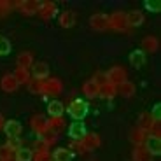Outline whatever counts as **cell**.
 <instances>
[{"mask_svg":"<svg viewBox=\"0 0 161 161\" xmlns=\"http://www.w3.org/2000/svg\"><path fill=\"white\" fill-rule=\"evenodd\" d=\"M88 110H89L88 103H86L84 100H79V98H75L74 102H70V105H69V109H67V112H69V116L72 117V119L80 121V119H84V117H86Z\"/></svg>","mask_w":161,"mask_h":161,"instance_id":"6da1fadb","label":"cell"},{"mask_svg":"<svg viewBox=\"0 0 161 161\" xmlns=\"http://www.w3.org/2000/svg\"><path fill=\"white\" fill-rule=\"evenodd\" d=\"M109 28L116 30V32H125L128 28V21H126V12L116 11L109 16Z\"/></svg>","mask_w":161,"mask_h":161,"instance_id":"7a4b0ae2","label":"cell"},{"mask_svg":"<svg viewBox=\"0 0 161 161\" xmlns=\"http://www.w3.org/2000/svg\"><path fill=\"white\" fill-rule=\"evenodd\" d=\"M12 5H14L21 14H25V16H33V14L39 12L40 2H37V0H19V2H16V4H12Z\"/></svg>","mask_w":161,"mask_h":161,"instance_id":"3957f363","label":"cell"},{"mask_svg":"<svg viewBox=\"0 0 161 161\" xmlns=\"http://www.w3.org/2000/svg\"><path fill=\"white\" fill-rule=\"evenodd\" d=\"M61 89H63V84H61L60 79H46V80H42V95H44V97H47V95L56 97V95L61 93Z\"/></svg>","mask_w":161,"mask_h":161,"instance_id":"277c9868","label":"cell"},{"mask_svg":"<svg viewBox=\"0 0 161 161\" xmlns=\"http://www.w3.org/2000/svg\"><path fill=\"white\" fill-rule=\"evenodd\" d=\"M105 77H107V82L117 86V84H121V82H125L126 80V70H125V67L116 65V67H112L109 72L105 74Z\"/></svg>","mask_w":161,"mask_h":161,"instance_id":"5b68a950","label":"cell"},{"mask_svg":"<svg viewBox=\"0 0 161 161\" xmlns=\"http://www.w3.org/2000/svg\"><path fill=\"white\" fill-rule=\"evenodd\" d=\"M89 26L97 32H103V30L109 28V16L103 14V12H97L89 18Z\"/></svg>","mask_w":161,"mask_h":161,"instance_id":"8992f818","label":"cell"},{"mask_svg":"<svg viewBox=\"0 0 161 161\" xmlns=\"http://www.w3.org/2000/svg\"><path fill=\"white\" fill-rule=\"evenodd\" d=\"M30 126H32L33 131L40 137V135H44L46 131H49V119H46L42 114H37V116H33L32 119H30Z\"/></svg>","mask_w":161,"mask_h":161,"instance_id":"52a82bcc","label":"cell"},{"mask_svg":"<svg viewBox=\"0 0 161 161\" xmlns=\"http://www.w3.org/2000/svg\"><path fill=\"white\" fill-rule=\"evenodd\" d=\"M58 12V7L54 2H40V7H39V16L42 19H53V18L56 16Z\"/></svg>","mask_w":161,"mask_h":161,"instance_id":"ba28073f","label":"cell"},{"mask_svg":"<svg viewBox=\"0 0 161 161\" xmlns=\"http://www.w3.org/2000/svg\"><path fill=\"white\" fill-rule=\"evenodd\" d=\"M80 144L84 147V151H95L100 147L102 144V138L98 137L97 133H86L84 137L80 138Z\"/></svg>","mask_w":161,"mask_h":161,"instance_id":"9c48e42d","label":"cell"},{"mask_svg":"<svg viewBox=\"0 0 161 161\" xmlns=\"http://www.w3.org/2000/svg\"><path fill=\"white\" fill-rule=\"evenodd\" d=\"M144 147L149 151L153 156H159L161 154V137H153V135H147V138L144 140Z\"/></svg>","mask_w":161,"mask_h":161,"instance_id":"30bf717a","label":"cell"},{"mask_svg":"<svg viewBox=\"0 0 161 161\" xmlns=\"http://www.w3.org/2000/svg\"><path fill=\"white\" fill-rule=\"evenodd\" d=\"M0 88H2V91H5V93H12V91H16V89L19 88V84H18L16 77L12 75V74H5V75L2 77V80H0Z\"/></svg>","mask_w":161,"mask_h":161,"instance_id":"8fae6325","label":"cell"},{"mask_svg":"<svg viewBox=\"0 0 161 161\" xmlns=\"http://www.w3.org/2000/svg\"><path fill=\"white\" fill-rule=\"evenodd\" d=\"M4 133L7 135L9 138H12V137H19V133H21V125L18 123L16 119H11V121H7V123H4Z\"/></svg>","mask_w":161,"mask_h":161,"instance_id":"7c38bea8","label":"cell"},{"mask_svg":"<svg viewBox=\"0 0 161 161\" xmlns=\"http://www.w3.org/2000/svg\"><path fill=\"white\" fill-rule=\"evenodd\" d=\"M86 126L80 123V121H77V123H72V125L69 126V135L72 137V140H80V138L86 135Z\"/></svg>","mask_w":161,"mask_h":161,"instance_id":"4fadbf2b","label":"cell"},{"mask_svg":"<svg viewBox=\"0 0 161 161\" xmlns=\"http://www.w3.org/2000/svg\"><path fill=\"white\" fill-rule=\"evenodd\" d=\"M58 23H60L61 28H72L74 25H75V12L74 11L61 12V16L58 18Z\"/></svg>","mask_w":161,"mask_h":161,"instance_id":"5bb4252c","label":"cell"},{"mask_svg":"<svg viewBox=\"0 0 161 161\" xmlns=\"http://www.w3.org/2000/svg\"><path fill=\"white\" fill-rule=\"evenodd\" d=\"M116 95H117V89H116V86L110 84V82H103V84L100 86V89H98V97L105 98V100H112Z\"/></svg>","mask_w":161,"mask_h":161,"instance_id":"9a60e30c","label":"cell"},{"mask_svg":"<svg viewBox=\"0 0 161 161\" xmlns=\"http://www.w3.org/2000/svg\"><path fill=\"white\" fill-rule=\"evenodd\" d=\"M32 75H33V79H37V80H46L49 77V67L46 63H35L33 65Z\"/></svg>","mask_w":161,"mask_h":161,"instance_id":"2e32d148","label":"cell"},{"mask_svg":"<svg viewBox=\"0 0 161 161\" xmlns=\"http://www.w3.org/2000/svg\"><path fill=\"white\" fill-rule=\"evenodd\" d=\"M147 135H149V133L144 131V130H140L137 126V128H133L131 131H130V142L135 144V145H144V140L147 138Z\"/></svg>","mask_w":161,"mask_h":161,"instance_id":"e0dca14e","label":"cell"},{"mask_svg":"<svg viewBox=\"0 0 161 161\" xmlns=\"http://www.w3.org/2000/svg\"><path fill=\"white\" fill-rule=\"evenodd\" d=\"M51 158L54 161H72L74 159V153L70 149H65V147H58V149L51 154Z\"/></svg>","mask_w":161,"mask_h":161,"instance_id":"ac0fdd59","label":"cell"},{"mask_svg":"<svg viewBox=\"0 0 161 161\" xmlns=\"http://www.w3.org/2000/svg\"><path fill=\"white\" fill-rule=\"evenodd\" d=\"M116 89H117V93H119L121 97H126V98H130V97L135 95V84L130 82V80H125V82L117 84Z\"/></svg>","mask_w":161,"mask_h":161,"instance_id":"d6986e66","label":"cell"},{"mask_svg":"<svg viewBox=\"0 0 161 161\" xmlns=\"http://www.w3.org/2000/svg\"><path fill=\"white\" fill-rule=\"evenodd\" d=\"M126 21H128V26H140L144 23V12L142 11H130L126 14Z\"/></svg>","mask_w":161,"mask_h":161,"instance_id":"ffe728a7","label":"cell"},{"mask_svg":"<svg viewBox=\"0 0 161 161\" xmlns=\"http://www.w3.org/2000/svg\"><path fill=\"white\" fill-rule=\"evenodd\" d=\"M133 161H153V154L144 145H137L133 151Z\"/></svg>","mask_w":161,"mask_h":161,"instance_id":"44dd1931","label":"cell"},{"mask_svg":"<svg viewBox=\"0 0 161 161\" xmlns=\"http://www.w3.org/2000/svg\"><path fill=\"white\" fill-rule=\"evenodd\" d=\"M47 112L51 117H63V112H65V107L61 102L58 100H53L51 103L47 105Z\"/></svg>","mask_w":161,"mask_h":161,"instance_id":"7402d4cb","label":"cell"},{"mask_svg":"<svg viewBox=\"0 0 161 161\" xmlns=\"http://www.w3.org/2000/svg\"><path fill=\"white\" fill-rule=\"evenodd\" d=\"M18 67H19V69H26V70H28L30 67H33V56L28 51H23V53L18 54Z\"/></svg>","mask_w":161,"mask_h":161,"instance_id":"603a6c76","label":"cell"},{"mask_svg":"<svg viewBox=\"0 0 161 161\" xmlns=\"http://www.w3.org/2000/svg\"><path fill=\"white\" fill-rule=\"evenodd\" d=\"M142 47H144L147 53H156L158 47H159V40H158L154 35H149V37H145V39L142 40ZM144 49H142V51H144Z\"/></svg>","mask_w":161,"mask_h":161,"instance_id":"cb8c5ba5","label":"cell"},{"mask_svg":"<svg viewBox=\"0 0 161 161\" xmlns=\"http://www.w3.org/2000/svg\"><path fill=\"white\" fill-rule=\"evenodd\" d=\"M130 63L135 67V69H140L142 65L145 63V53L142 49H137V51H133L130 54Z\"/></svg>","mask_w":161,"mask_h":161,"instance_id":"d4e9b609","label":"cell"},{"mask_svg":"<svg viewBox=\"0 0 161 161\" xmlns=\"http://www.w3.org/2000/svg\"><path fill=\"white\" fill-rule=\"evenodd\" d=\"M98 89H100V86H98L95 80H88V82H84V86H82V93H84L88 98H97Z\"/></svg>","mask_w":161,"mask_h":161,"instance_id":"484cf974","label":"cell"},{"mask_svg":"<svg viewBox=\"0 0 161 161\" xmlns=\"http://www.w3.org/2000/svg\"><path fill=\"white\" fill-rule=\"evenodd\" d=\"M153 123H154V119H153V116H151V112H144V114H140V119H138V128L149 133Z\"/></svg>","mask_w":161,"mask_h":161,"instance_id":"4316f807","label":"cell"},{"mask_svg":"<svg viewBox=\"0 0 161 161\" xmlns=\"http://www.w3.org/2000/svg\"><path fill=\"white\" fill-rule=\"evenodd\" d=\"M12 75L16 77L18 84H28L30 79H32V75H30L28 70H26V69H19V67H18V69L14 70V74H12Z\"/></svg>","mask_w":161,"mask_h":161,"instance_id":"83f0119b","label":"cell"},{"mask_svg":"<svg viewBox=\"0 0 161 161\" xmlns=\"http://www.w3.org/2000/svg\"><path fill=\"white\" fill-rule=\"evenodd\" d=\"M14 159L16 161H32L33 159V151L28 147H19L14 154Z\"/></svg>","mask_w":161,"mask_h":161,"instance_id":"f1b7e54d","label":"cell"},{"mask_svg":"<svg viewBox=\"0 0 161 161\" xmlns=\"http://www.w3.org/2000/svg\"><path fill=\"white\" fill-rule=\"evenodd\" d=\"M63 128H65L63 117H51V119H49V130H51L53 133H56V135H58Z\"/></svg>","mask_w":161,"mask_h":161,"instance_id":"f546056e","label":"cell"},{"mask_svg":"<svg viewBox=\"0 0 161 161\" xmlns=\"http://www.w3.org/2000/svg\"><path fill=\"white\" fill-rule=\"evenodd\" d=\"M28 91L33 93V95H42V80H37V79H30L28 82Z\"/></svg>","mask_w":161,"mask_h":161,"instance_id":"4dcf8cb0","label":"cell"},{"mask_svg":"<svg viewBox=\"0 0 161 161\" xmlns=\"http://www.w3.org/2000/svg\"><path fill=\"white\" fill-rule=\"evenodd\" d=\"M40 138L46 142V145H47V147H51V145L58 140V135H56V133H53L51 130H49V131L44 133V135H40Z\"/></svg>","mask_w":161,"mask_h":161,"instance_id":"1f68e13d","label":"cell"},{"mask_svg":"<svg viewBox=\"0 0 161 161\" xmlns=\"http://www.w3.org/2000/svg\"><path fill=\"white\" fill-rule=\"evenodd\" d=\"M49 159H51L49 149H44V151H35V153H33V159L32 161H49Z\"/></svg>","mask_w":161,"mask_h":161,"instance_id":"d6a6232c","label":"cell"},{"mask_svg":"<svg viewBox=\"0 0 161 161\" xmlns=\"http://www.w3.org/2000/svg\"><path fill=\"white\" fill-rule=\"evenodd\" d=\"M11 53V42L5 37H0V56H5Z\"/></svg>","mask_w":161,"mask_h":161,"instance_id":"836d02e7","label":"cell"},{"mask_svg":"<svg viewBox=\"0 0 161 161\" xmlns=\"http://www.w3.org/2000/svg\"><path fill=\"white\" fill-rule=\"evenodd\" d=\"M11 11H12V4H11V2H7V0H0V18L7 16Z\"/></svg>","mask_w":161,"mask_h":161,"instance_id":"e575fe53","label":"cell"},{"mask_svg":"<svg viewBox=\"0 0 161 161\" xmlns=\"http://www.w3.org/2000/svg\"><path fill=\"white\" fill-rule=\"evenodd\" d=\"M5 145H7L11 151H14V153H16V151L21 147V140H19L18 137H12V138H9V142H7Z\"/></svg>","mask_w":161,"mask_h":161,"instance_id":"d590c367","label":"cell"},{"mask_svg":"<svg viewBox=\"0 0 161 161\" xmlns=\"http://www.w3.org/2000/svg\"><path fill=\"white\" fill-rule=\"evenodd\" d=\"M149 135H153V137H161V125L159 121H154L153 126H151L149 130Z\"/></svg>","mask_w":161,"mask_h":161,"instance_id":"8d00e7d4","label":"cell"},{"mask_svg":"<svg viewBox=\"0 0 161 161\" xmlns=\"http://www.w3.org/2000/svg\"><path fill=\"white\" fill-rule=\"evenodd\" d=\"M12 154H14V151H11L7 145H2V147H0V161L7 159V158H12Z\"/></svg>","mask_w":161,"mask_h":161,"instance_id":"74e56055","label":"cell"},{"mask_svg":"<svg viewBox=\"0 0 161 161\" xmlns=\"http://www.w3.org/2000/svg\"><path fill=\"white\" fill-rule=\"evenodd\" d=\"M144 5H145V9H149V11H154V12H158V11L161 9V4L158 2V0H156V2H151V0H145V2H144Z\"/></svg>","mask_w":161,"mask_h":161,"instance_id":"f35d334b","label":"cell"},{"mask_svg":"<svg viewBox=\"0 0 161 161\" xmlns=\"http://www.w3.org/2000/svg\"><path fill=\"white\" fill-rule=\"evenodd\" d=\"M69 147H72L74 151H77V153H80V154H82V153H86V151H84V147H82V144H80V140H72V142H70V145H69ZM74 151H72V153H74Z\"/></svg>","mask_w":161,"mask_h":161,"instance_id":"ab89813d","label":"cell"},{"mask_svg":"<svg viewBox=\"0 0 161 161\" xmlns=\"http://www.w3.org/2000/svg\"><path fill=\"white\" fill-rule=\"evenodd\" d=\"M91 80H95L98 86H102L103 82H107V77H105V74H100V72H98L97 75H95V79H91Z\"/></svg>","mask_w":161,"mask_h":161,"instance_id":"60d3db41","label":"cell"},{"mask_svg":"<svg viewBox=\"0 0 161 161\" xmlns=\"http://www.w3.org/2000/svg\"><path fill=\"white\" fill-rule=\"evenodd\" d=\"M151 116H153L154 121H159V117H161V107H159V103L154 105V110L151 112Z\"/></svg>","mask_w":161,"mask_h":161,"instance_id":"b9f144b4","label":"cell"},{"mask_svg":"<svg viewBox=\"0 0 161 161\" xmlns=\"http://www.w3.org/2000/svg\"><path fill=\"white\" fill-rule=\"evenodd\" d=\"M4 128V116H2V114H0V130Z\"/></svg>","mask_w":161,"mask_h":161,"instance_id":"7bdbcfd3","label":"cell"},{"mask_svg":"<svg viewBox=\"0 0 161 161\" xmlns=\"http://www.w3.org/2000/svg\"><path fill=\"white\" fill-rule=\"evenodd\" d=\"M2 161H16V159H14V156H12V158H7V159H2Z\"/></svg>","mask_w":161,"mask_h":161,"instance_id":"ee69618b","label":"cell"}]
</instances>
